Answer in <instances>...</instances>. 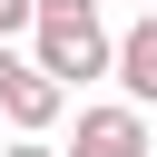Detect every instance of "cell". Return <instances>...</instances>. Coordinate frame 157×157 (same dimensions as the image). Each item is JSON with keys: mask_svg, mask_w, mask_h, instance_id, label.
<instances>
[{"mask_svg": "<svg viewBox=\"0 0 157 157\" xmlns=\"http://www.w3.org/2000/svg\"><path fill=\"white\" fill-rule=\"evenodd\" d=\"M29 59L49 69V78H108L118 69V29L98 20V0H39V20H29Z\"/></svg>", "mask_w": 157, "mask_h": 157, "instance_id": "cell-1", "label": "cell"}, {"mask_svg": "<svg viewBox=\"0 0 157 157\" xmlns=\"http://www.w3.org/2000/svg\"><path fill=\"white\" fill-rule=\"evenodd\" d=\"M69 157H147V108H137V98H98V108H78Z\"/></svg>", "mask_w": 157, "mask_h": 157, "instance_id": "cell-2", "label": "cell"}, {"mask_svg": "<svg viewBox=\"0 0 157 157\" xmlns=\"http://www.w3.org/2000/svg\"><path fill=\"white\" fill-rule=\"evenodd\" d=\"M0 118H10L20 137H49V128L69 118V78H49V69L29 59V69H20L10 88H0Z\"/></svg>", "mask_w": 157, "mask_h": 157, "instance_id": "cell-3", "label": "cell"}, {"mask_svg": "<svg viewBox=\"0 0 157 157\" xmlns=\"http://www.w3.org/2000/svg\"><path fill=\"white\" fill-rule=\"evenodd\" d=\"M118 98H137V108H157V10H137L128 29H118Z\"/></svg>", "mask_w": 157, "mask_h": 157, "instance_id": "cell-4", "label": "cell"}, {"mask_svg": "<svg viewBox=\"0 0 157 157\" xmlns=\"http://www.w3.org/2000/svg\"><path fill=\"white\" fill-rule=\"evenodd\" d=\"M29 20H39V0H0V39H20Z\"/></svg>", "mask_w": 157, "mask_h": 157, "instance_id": "cell-5", "label": "cell"}, {"mask_svg": "<svg viewBox=\"0 0 157 157\" xmlns=\"http://www.w3.org/2000/svg\"><path fill=\"white\" fill-rule=\"evenodd\" d=\"M0 157H69V147H49V137H10Z\"/></svg>", "mask_w": 157, "mask_h": 157, "instance_id": "cell-6", "label": "cell"}, {"mask_svg": "<svg viewBox=\"0 0 157 157\" xmlns=\"http://www.w3.org/2000/svg\"><path fill=\"white\" fill-rule=\"evenodd\" d=\"M20 69H29V59H20V49H10V39H0V88H10V78H20Z\"/></svg>", "mask_w": 157, "mask_h": 157, "instance_id": "cell-7", "label": "cell"}, {"mask_svg": "<svg viewBox=\"0 0 157 157\" xmlns=\"http://www.w3.org/2000/svg\"><path fill=\"white\" fill-rule=\"evenodd\" d=\"M137 10H157V0H137Z\"/></svg>", "mask_w": 157, "mask_h": 157, "instance_id": "cell-8", "label": "cell"}]
</instances>
